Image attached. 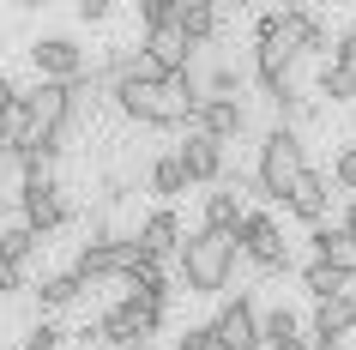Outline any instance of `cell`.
I'll use <instances>...</instances> for the list:
<instances>
[{
  "label": "cell",
  "mask_w": 356,
  "mask_h": 350,
  "mask_svg": "<svg viewBox=\"0 0 356 350\" xmlns=\"http://www.w3.org/2000/svg\"><path fill=\"white\" fill-rule=\"evenodd\" d=\"M103 79H109V97L127 121H139V127H193V109H200V79L193 73L163 79L139 49H127L103 67Z\"/></svg>",
  "instance_id": "obj_1"
},
{
  "label": "cell",
  "mask_w": 356,
  "mask_h": 350,
  "mask_svg": "<svg viewBox=\"0 0 356 350\" xmlns=\"http://www.w3.org/2000/svg\"><path fill=\"white\" fill-rule=\"evenodd\" d=\"M236 236H211V230H200V236H188L181 248H175V272H181V284H188V296H218L229 290V278H236Z\"/></svg>",
  "instance_id": "obj_2"
},
{
  "label": "cell",
  "mask_w": 356,
  "mask_h": 350,
  "mask_svg": "<svg viewBox=\"0 0 356 350\" xmlns=\"http://www.w3.org/2000/svg\"><path fill=\"white\" fill-rule=\"evenodd\" d=\"M308 169V157H302V133L296 127H272L260 139V164H254V187H260L266 200H290V187H296V175Z\"/></svg>",
  "instance_id": "obj_3"
},
{
  "label": "cell",
  "mask_w": 356,
  "mask_h": 350,
  "mask_svg": "<svg viewBox=\"0 0 356 350\" xmlns=\"http://www.w3.org/2000/svg\"><path fill=\"white\" fill-rule=\"evenodd\" d=\"M163 308L169 302H151V296H127V302H115L103 320H97V338L103 350H139V338L163 326Z\"/></svg>",
  "instance_id": "obj_4"
},
{
  "label": "cell",
  "mask_w": 356,
  "mask_h": 350,
  "mask_svg": "<svg viewBox=\"0 0 356 350\" xmlns=\"http://www.w3.org/2000/svg\"><path fill=\"white\" fill-rule=\"evenodd\" d=\"M236 254H248L260 272H290V248H284V230L272 223V212H242V223H236Z\"/></svg>",
  "instance_id": "obj_5"
},
{
  "label": "cell",
  "mask_w": 356,
  "mask_h": 350,
  "mask_svg": "<svg viewBox=\"0 0 356 350\" xmlns=\"http://www.w3.org/2000/svg\"><path fill=\"white\" fill-rule=\"evenodd\" d=\"M67 218H73V205H67V193H60L55 175H49V182H19V223L31 236H49V230H60Z\"/></svg>",
  "instance_id": "obj_6"
},
{
  "label": "cell",
  "mask_w": 356,
  "mask_h": 350,
  "mask_svg": "<svg viewBox=\"0 0 356 350\" xmlns=\"http://www.w3.org/2000/svg\"><path fill=\"white\" fill-rule=\"evenodd\" d=\"M139 236H97V241H85V254L73 260V272L91 284V278H127L133 266H139Z\"/></svg>",
  "instance_id": "obj_7"
},
{
  "label": "cell",
  "mask_w": 356,
  "mask_h": 350,
  "mask_svg": "<svg viewBox=\"0 0 356 350\" xmlns=\"http://www.w3.org/2000/svg\"><path fill=\"white\" fill-rule=\"evenodd\" d=\"M206 332H211V350H260V302L254 296L224 302Z\"/></svg>",
  "instance_id": "obj_8"
},
{
  "label": "cell",
  "mask_w": 356,
  "mask_h": 350,
  "mask_svg": "<svg viewBox=\"0 0 356 350\" xmlns=\"http://www.w3.org/2000/svg\"><path fill=\"white\" fill-rule=\"evenodd\" d=\"M31 67H37V85H79L85 79V49L73 37H37Z\"/></svg>",
  "instance_id": "obj_9"
},
{
  "label": "cell",
  "mask_w": 356,
  "mask_h": 350,
  "mask_svg": "<svg viewBox=\"0 0 356 350\" xmlns=\"http://www.w3.org/2000/svg\"><path fill=\"white\" fill-rule=\"evenodd\" d=\"M175 164H181V175L200 187H224V145L218 139H206V133H188L181 145H175Z\"/></svg>",
  "instance_id": "obj_10"
},
{
  "label": "cell",
  "mask_w": 356,
  "mask_h": 350,
  "mask_svg": "<svg viewBox=\"0 0 356 350\" xmlns=\"http://www.w3.org/2000/svg\"><path fill=\"white\" fill-rule=\"evenodd\" d=\"M242 127H248L242 97H200V109H193V127H188V133H206V139L229 145V139H236Z\"/></svg>",
  "instance_id": "obj_11"
},
{
  "label": "cell",
  "mask_w": 356,
  "mask_h": 350,
  "mask_svg": "<svg viewBox=\"0 0 356 350\" xmlns=\"http://www.w3.org/2000/svg\"><path fill=\"white\" fill-rule=\"evenodd\" d=\"M356 326V296H332V302H314V332H308V350H338L344 332Z\"/></svg>",
  "instance_id": "obj_12"
},
{
  "label": "cell",
  "mask_w": 356,
  "mask_h": 350,
  "mask_svg": "<svg viewBox=\"0 0 356 350\" xmlns=\"http://www.w3.org/2000/svg\"><path fill=\"white\" fill-rule=\"evenodd\" d=\"M139 55L157 67L163 79H175V73H188V61H193V49H188V37L175 31V24H163V31H145V42H139Z\"/></svg>",
  "instance_id": "obj_13"
},
{
  "label": "cell",
  "mask_w": 356,
  "mask_h": 350,
  "mask_svg": "<svg viewBox=\"0 0 356 350\" xmlns=\"http://www.w3.org/2000/svg\"><path fill=\"white\" fill-rule=\"evenodd\" d=\"M133 236H139V254H145V260H157V266H163V260L175 254V248H181V218H175L169 205H157V212H151V218L139 223Z\"/></svg>",
  "instance_id": "obj_14"
},
{
  "label": "cell",
  "mask_w": 356,
  "mask_h": 350,
  "mask_svg": "<svg viewBox=\"0 0 356 350\" xmlns=\"http://www.w3.org/2000/svg\"><path fill=\"white\" fill-rule=\"evenodd\" d=\"M326 200H332V182H326L320 169H302L284 205H290V212H296V218L308 223V230H320V223H326Z\"/></svg>",
  "instance_id": "obj_15"
},
{
  "label": "cell",
  "mask_w": 356,
  "mask_h": 350,
  "mask_svg": "<svg viewBox=\"0 0 356 350\" xmlns=\"http://www.w3.org/2000/svg\"><path fill=\"white\" fill-rule=\"evenodd\" d=\"M308 241H314V260H320V266H332L344 284L356 278V241L344 236L338 223H320V230H308Z\"/></svg>",
  "instance_id": "obj_16"
},
{
  "label": "cell",
  "mask_w": 356,
  "mask_h": 350,
  "mask_svg": "<svg viewBox=\"0 0 356 350\" xmlns=\"http://www.w3.org/2000/svg\"><path fill=\"white\" fill-rule=\"evenodd\" d=\"M175 31L188 37V49H206V42L218 37V6H211V0H181V6H175Z\"/></svg>",
  "instance_id": "obj_17"
},
{
  "label": "cell",
  "mask_w": 356,
  "mask_h": 350,
  "mask_svg": "<svg viewBox=\"0 0 356 350\" xmlns=\"http://www.w3.org/2000/svg\"><path fill=\"white\" fill-rule=\"evenodd\" d=\"M284 42L296 49V55H326V31H320V19L314 13H284Z\"/></svg>",
  "instance_id": "obj_18"
},
{
  "label": "cell",
  "mask_w": 356,
  "mask_h": 350,
  "mask_svg": "<svg viewBox=\"0 0 356 350\" xmlns=\"http://www.w3.org/2000/svg\"><path fill=\"white\" fill-rule=\"evenodd\" d=\"M236 223H242V200H236V187H211L206 193V223L211 236H236Z\"/></svg>",
  "instance_id": "obj_19"
},
{
  "label": "cell",
  "mask_w": 356,
  "mask_h": 350,
  "mask_svg": "<svg viewBox=\"0 0 356 350\" xmlns=\"http://www.w3.org/2000/svg\"><path fill=\"white\" fill-rule=\"evenodd\" d=\"M290 338H302V320L284 308V302H278V308H266L260 314V350H278V344H290Z\"/></svg>",
  "instance_id": "obj_20"
},
{
  "label": "cell",
  "mask_w": 356,
  "mask_h": 350,
  "mask_svg": "<svg viewBox=\"0 0 356 350\" xmlns=\"http://www.w3.org/2000/svg\"><path fill=\"white\" fill-rule=\"evenodd\" d=\"M37 248H42V236H31L24 223H6V230H0V266H24Z\"/></svg>",
  "instance_id": "obj_21"
},
{
  "label": "cell",
  "mask_w": 356,
  "mask_h": 350,
  "mask_svg": "<svg viewBox=\"0 0 356 350\" xmlns=\"http://www.w3.org/2000/svg\"><path fill=\"white\" fill-rule=\"evenodd\" d=\"M79 290H85V278H79V272H55V278H42V284H37V302H42V308H67V302H79Z\"/></svg>",
  "instance_id": "obj_22"
},
{
  "label": "cell",
  "mask_w": 356,
  "mask_h": 350,
  "mask_svg": "<svg viewBox=\"0 0 356 350\" xmlns=\"http://www.w3.org/2000/svg\"><path fill=\"white\" fill-rule=\"evenodd\" d=\"M151 193H157V200H175V193H188V175H181V164H175V151H163V157L151 164Z\"/></svg>",
  "instance_id": "obj_23"
},
{
  "label": "cell",
  "mask_w": 356,
  "mask_h": 350,
  "mask_svg": "<svg viewBox=\"0 0 356 350\" xmlns=\"http://www.w3.org/2000/svg\"><path fill=\"white\" fill-rule=\"evenodd\" d=\"M302 284H308V296H314V302H332V296H344V278H338L332 266H320V260H308V266H302Z\"/></svg>",
  "instance_id": "obj_24"
},
{
  "label": "cell",
  "mask_w": 356,
  "mask_h": 350,
  "mask_svg": "<svg viewBox=\"0 0 356 350\" xmlns=\"http://www.w3.org/2000/svg\"><path fill=\"white\" fill-rule=\"evenodd\" d=\"M242 67H229V61H218V67H211V79H206V91H200V97H236V91H242Z\"/></svg>",
  "instance_id": "obj_25"
},
{
  "label": "cell",
  "mask_w": 356,
  "mask_h": 350,
  "mask_svg": "<svg viewBox=\"0 0 356 350\" xmlns=\"http://www.w3.org/2000/svg\"><path fill=\"white\" fill-rule=\"evenodd\" d=\"M320 97H332V103H350V97H356V79H350V73H338L332 61H326V67H320Z\"/></svg>",
  "instance_id": "obj_26"
},
{
  "label": "cell",
  "mask_w": 356,
  "mask_h": 350,
  "mask_svg": "<svg viewBox=\"0 0 356 350\" xmlns=\"http://www.w3.org/2000/svg\"><path fill=\"white\" fill-rule=\"evenodd\" d=\"M326 182H338V187L356 200V145H344V151L332 157V175H326Z\"/></svg>",
  "instance_id": "obj_27"
},
{
  "label": "cell",
  "mask_w": 356,
  "mask_h": 350,
  "mask_svg": "<svg viewBox=\"0 0 356 350\" xmlns=\"http://www.w3.org/2000/svg\"><path fill=\"white\" fill-rule=\"evenodd\" d=\"M175 6H181V0H139V19H145V31L175 24Z\"/></svg>",
  "instance_id": "obj_28"
},
{
  "label": "cell",
  "mask_w": 356,
  "mask_h": 350,
  "mask_svg": "<svg viewBox=\"0 0 356 350\" xmlns=\"http://www.w3.org/2000/svg\"><path fill=\"white\" fill-rule=\"evenodd\" d=\"M60 338H67V332H60L55 320H37V326H31V338H24V350H60Z\"/></svg>",
  "instance_id": "obj_29"
},
{
  "label": "cell",
  "mask_w": 356,
  "mask_h": 350,
  "mask_svg": "<svg viewBox=\"0 0 356 350\" xmlns=\"http://www.w3.org/2000/svg\"><path fill=\"white\" fill-rule=\"evenodd\" d=\"M332 67H338V73H350V79H356V31H344V37L332 42Z\"/></svg>",
  "instance_id": "obj_30"
},
{
  "label": "cell",
  "mask_w": 356,
  "mask_h": 350,
  "mask_svg": "<svg viewBox=\"0 0 356 350\" xmlns=\"http://www.w3.org/2000/svg\"><path fill=\"white\" fill-rule=\"evenodd\" d=\"M175 350H211V332L206 326H188L181 338H175Z\"/></svg>",
  "instance_id": "obj_31"
},
{
  "label": "cell",
  "mask_w": 356,
  "mask_h": 350,
  "mask_svg": "<svg viewBox=\"0 0 356 350\" xmlns=\"http://www.w3.org/2000/svg\"><path fill=\"white\" fill-rule=\"evenodd\" d=\"M24 290V266H0V296H19Z\"/></svg>",
  "instance_id": "obj_32"
},
{
  "label": "cell",
  "mask_w": 356,
  "mask_h": 350,
  "mask_svg": "<svg viewBox=\"0 0 356 350\" xmlns=\"http://www.w3.org/2000/svg\"><path fill=\"white\" fill-rule=\"evenodd\" d=\"M79 19L97 24V19H109V0H79Z\"/></svg>",
  "instance_id": "obj_33"
},
{
  "label": "cell",
  "mask_w": 356,
  "mask_h": 350,
  "mask_svg": "<svg viewBox=\"0 0 356 350\" xmlns=\"http://www.w3.org/2000/svg\"><path fill=\"white\" fill-rule=\"evenodd\" d=\"M13 109H19V85L0 73V115H13Z\"/></svg>",
  "instance_id": "obj_34"
},
{
  "label": "cell",
  "mask_w": 356,
  "mask_h": 350,
  "mask_svg": "<svg viewBox=\"0 0 356 350\" xmlns=\"http://www.w3.org/2000/svg\"><path fill=\"white\" fill-rule=\"evenodd\" d=\"M338 230H344V236H350V241H356V200H350V205H344V218H338Z\"/></svg>",
  "instance_id": "obj_35"
},
{
  "label": "cell",
  "mask_w": 356,
  "mask_h": 350,
  "mask_svg": "<svg viewBox=\"0 0 356 350\" xmlns=\"http://www.w3.org/2000/svg\"><path fill=\"white\" fill-rule=\"evenodd\" d=\"M278 350H308V338H290V344H278Z\"/></svg>",
  "instance_id": "obj_36"
}]
</instances>
